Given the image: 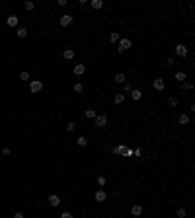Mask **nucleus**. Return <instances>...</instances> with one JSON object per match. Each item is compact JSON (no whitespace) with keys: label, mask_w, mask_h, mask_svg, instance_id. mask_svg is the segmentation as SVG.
<instances>
[{"label":"nucleus","mask_w":195,"mask_h":218,"mask_svg":"<svg viewBox=\"0 0 195 218\" xmlns=\"http://www.w3.org/2000/svg\"><path fill=\"white\" fill-rule=\"evenodd\" d=\"M84 72H86V66H84V64H80V62L74 64V74H76V76H82Z\"/></svg>","instance_id":"nucleus-8"},{"label":"nucleus","mask_w":195,"mask_h":218,"mask_svg":"<svg viewBox=\"0 0 195 218\" xmlns=\"http://www.w3.org/2000/svg\"><path fill=\"white\" fill-rule=\"evenodd\" d=\"M63 57H65V58H68V60H70V58H74V51H72V49H66V51L63 53Z\"/></svg>","instance_id":"nucleus-19"},{"label":"nucleus","mask_w":195,"mask_h":218,"mask_svg":"<svg viewBox=\"0 0 195 218\" xmlns=\"http://www.w3.org/2000/svg\"><path fill=\"white\" fill-rule=\"evenodd\" d=\"M125 158H131V156H133V150H131V148H127V150H125Z\"/></svg>","instance_id":"nucleus-31"},{"label":"nucleus","mask_w":195,"mask_h":218,"mask_svg":"<svg viewBox=\"0 0 195 218\" xmlns=\"http://www.w3.org/2000/svg\"><path fill=\"white\" fill-rule=\"evenodd\" d=\"M185 216H187L185 208H178V218H185Z\"/></svg>","instance_id":"nucleus-25"},{"label":"nucleus","mask_w":195,"mask_h":218,"mask_svg":"<svg viewBox=\"0 0 195 218\" xmlns=\"http://www.w3.org/2000/svg\"><path fill=\"white\" fill-rule=\"evenodd\" d=\"M105 125H107V115L105 113L96 115V127H105Z\"/></svg>","instance_id":"nucleus-3"},{"label":"nucleus","mask_w":195,"mask_h":218,"mask_svg":"<svg viewBox=\"0 0 195 218\" xmlns=\"http://www.w3.org/2000/svg\"><path fill=\"white\" fill-rule=\"evenodd\" d=\"M125 150H127V146H123V144H121V146H115V148H113V154H115V156H123Z\"/></svg>","instance_id":"nucleus-11"},{"label":"nucleus","mask_w":195,"mask_h":218,"mask_svg":"<svg viewBox=\"0 0 195 218\" xmlns=\"http://www.w3.org/2000/svg\"><path fill=\"white\" fill-rule=\"evenodd\" d=\"M14 218H24V212H16V214H14Z\"/></svg>","instance_id":"nucleus-37"},{"label":"nucleus","mask_w":195,"mask_h":218,"mask_svg":"<svg viewBox=\"0 0 195 218\" xmlns=\"http://www.w3.org/2000/svg\"><path fill=\"white\" fill-rule=\"evenodd\" d=\"M131 214H133V216H141V214H143V206L141 205H133L131 206Z\"/></svg>","instance_id":"nucleus-9"},{"label":"nucleus","mask_w":195,"mask_h":218,"mask_svg":"<svg viewBox=\"0 0 195 218\" xmlns=\"http://www.w3.org/2000/svg\"><path fill=\"white\" fill-rule=\"evenodd\" d=\"M74 127H76L74 123H68V125H66V131H68V133H72V131H74Z\"/></svg>","instance_id":"nucleus-30"},{"label":"nucleus","mask_w":195,"mask_h":218,"mask_svg":"<svg viewBox=\"0 0 195 218\" xmlns=\"http://www.w3.org/2000/svg\"><path fill=\"white\" fill-rule=\"evenodd\" d=\"M82 90H84V86H82L80 82H76V84H74V92H76V94H80Z\"/></svg>","instance_id":"nucleus-24"},{"label":"nucleus","mask_w":195,"mask_h":218,"mask_svg":"<svg viewBox=\"0 0 195 218\" xmlns=\"http://www.w3.org/2000/svg\"><path fill=\"white\" fill-rule=\"evenodd\" d=\"M84 115H86V119H96V109H86L84 111Z\"/></svg>","instance_id":"nucleus-15"},{"label":"nucleus","mask_w":195,"mask_h":218,"mask_svg":"<svg viewBox=\"0 0 195 218\" xmlns=\"http://www.w3.org/2000/svg\"><path fill=\"white\" fill-rule=\"evenodd\" d=\"M98 185H105V177H104V175H100V177H98Z\"/></svg>","instance_id":"nucleus-29"},{"label":"nucleus","mask_w":195,"mask_h":218,"mask_svg":"<svg viewBox=\"0 0 195 218\" xmlns=\"http://www.w3.org/2000/svg\"><path fill=\"white\" fill-rule=\"evenodd\" d=\"M24 6H26V10L29 12V10H33V8H35V2H26Z\"/></svg>","instance_id":"nucleus-27"},{"label":"nucleus","mask_w":195,"mask_h":218,"mask_svg":"<svg viewBox=\"0 0 195 218\" xmlns=\"http://www.w3.org/2000/svg\"><path fill=\"white\" fill-rule=\"evenodd\" d=\"M72 19H74V18H72L70 14H65V16H61V18H58V24H61L63 27H68L72 24Z\"/></svg>","instance_id":"nucleus-2"},{"label":"nucleus","mask_w":195,"mask_h":218,"mask_svg":"<svg viewBox=\"0 0 195 218\" xmlns=\"http://www.w3.org/2000/svg\"><path fill=\"white\" fill-rule=\"evenodd\" d=\"M131 97H133L135 101H139V99L143 97V92H141V90H133V92H131Z\"/></svg>","instance_id":"nucleus-16"},{"label":"nucleus","mask_w":195,"mask_h":218,"mask_svg":"<svg viewBox=\"0 0 195 218\" xmlns=\"http://www.w3.org/2000/svg\"><path fill=\"white\" fill-rule=\"evenodd\" d=\"M61 218H74V216H72L70 212H63V214H61Z\"/></svg>","instance_id":"nucleus-32"},{"label":"nucleus","mask_w":195,"mask_h":218,"mask_svg":"<svg viewBox=\"0 0 195 218\" xmlns=\"http://www.w3.org/2000/svg\"><path fill=\"white\" fill-rule=\"evenodd\" d=\"M172 64H174V60H172V58H166V62H164V66H172Z\"/></svg>","instance_id":"nucleus-34"},{"label":"nucleus","mask_w":195,"mask_h":218,"mask_svg":"<svg viewBox=\"0 0 195 218\" xmlns=\"http://www.w3.org/2000/svg\"><path fill=\"white\" fill-rule=\"evenodd\" d=\"M76 142H78V146H86V144H88V138H86V136H78Z\"/></svg>","instance_id":"nucleus-20"},{"label":"nucleus","mask_w":195,"mask_h":218,"mask_svg":"<svg viewBox=\"0 0 195 218\" xmlns=\"http://www.w3.org/2000/svg\"><path fill=\"white\" fill-rule=\"evenodd\" d=\"M117 84H125V80H127V76H125L123 72H119V74H115V78H113Z\"/></svg>","instance_id":"nucleus-14"},{"label":"nucleus","mask_w":195,"mask_h":218,"mask_svg":"<svg viewBox=\"0 0 195 218\" xmlns=\"http://www.w3.org/2000/svg\"><path fill=\"white\" fill-rule=\"evenodd\" d=\"M6 24H8L10 27H16V26H18V18H16V16H8Z\"/></svg>","instance_id":"nucleus-13"},{"label":"nucleus","mask_w":195,"mask_h":218,"mask_svg":"<svg viewBox=\"0 0 195 218\" xmlns=\"http://www.w3.org/2000/svg\"><path fill=\"white\" fill-rule=\"evenodd\" d=\"M152 86H154V90L162 92V90H164V86H166V84H164V80H162V78H154V82H152Z\"/></svg>","instance_id":"nucleus-6"},{"label":"nucleus","mask_w":195,"mask_h":218,"mask_svg":"<svg viewBox=\"0 0 195 218\" xmlns=\"http://www.w3.org/2000/svg\"><path fill=\"white\" fill-rule=\"evenodd\" d=\"M20 80H22V82H27V80H29V74H27V72H22V74H20Z\"/></svg>","instance_id":"nucleus-26"},{"label":"nucleus","mask_w":195,"mask_h":218,"mask_svg":"<svg viewBox=\"0 0 195 218\" xmlns=\"http://www.w3.org/2000/svg\"><path fill=\"white\" fill-rule=\"evenodd\" d=\"M178 121H180V125H187V123H189V117H187V115H182Z\"/></svg>","instance_id":"nucleus-23"},{"label":"nucleus","mask_w":195,"mask_h":218,"mask_svg":"<svg viewBox=\"0 0 195 218\" xmlns=\"http://www.w3.org/2000/svg\"><path fill=\"white\" fill-rule=\"evenodd\" d=\"M131 47H133V43H131V39L123 37V39H119V47H117V51H119V53H123V51H129Z\"/></svg>","instance_id":"nucleus-1"},{"label":"nucleus","mask_w":195,"mask_h":218,"mask_svg":"<svg viewBox=\"0 0 195 218\" xmlns=\"http://www.w3.org/2000/svg\"><path fill=\"white\" fill-rule=\"evenodd\" d=\"M123 88H125V92H133V86H131V84H125Z\"/></svg>","instance_id":"nucleus-35"},{"label":"nucleus","mask_w":195,"mask_h":218,"mask_svg":"<svg viewBox=\"0 0 195 218\" xmlns=\"http://www.w3.org/2000/svg\"><path fill=\"white\" fill-rule=\"evenodd\" d=\"M113 103H115V105H121V103H125V96H123V94H115V97H113Z\"/></svg>","instance_id":"nucleus-12"},{"label":"nucleus","mask_w":195,"mask_h":218,"mask_svg":"<svg viewBox=\"0 0 195 218\" xmlns=\"http://www.w3.org/2000/svg\"><path fill=\"white\" fill-rule=\"evenodd\" d=\"M176 55H178V57H185V55H187V47L182 45V43L176 45Z\"/></svg>","instance_id":"nucleus-5"},{"label":"nucleus","mask_w":195,"mask_h":218,"mask_svg":"<svg viewBox=\"0 0 195 218\" xmlns=\"http://www.w3.org/2000/svg\"><path fill=\"white\" fill-rule=\"evenodd\" d=\"M41 88H43V84L37 82V80H33V82H29V90L33 92V94H37V92H41Z\"/></svg>","instance_id":"nucleus-4"},{"label":"nucleus","mask_w":195,"mask_h":218,"mask_svg":"<svg viewBox=\"0 0 195 218\" xmlns=\"http://www.w3.org/2000/svg\"><path fill=\"white\" fill-rule=\"evenodd\" d=\"M185 78H187V74L185 72H176V80L182 84V82H185Z\"/></svg>","instance_id":"nucleus-18"},{"label":"nucleus","mask_w":195,"mask_h":218,"mask_svg":"<svg viewBox=\"0 0 195 218\" xmlns=\"http://www.w3.org/2000/svg\"><path fill=\"white\" fill-rule=\"evenodd\" d=\"M26 35H27V29H26V27H18V37L24 39Z\"/></svg>","instance_id":"nucleus-21"},{"label":"nucleus","mask_w":195,"mask_h":218,"mask_svg":"<svg viewBox=\"0 0 195 218\" xmlns=\"http://www.w3.org/2000/svg\"><path fill=\"white\" fill-rule=\"evenodd\" d=\"M90 4H92V8H94V10H100V8H104V2H102V0H92Z\"/></svg>","instance_id":"nucleus-17"},{"label":"nucleus","mask_w":195,"mask_h":218,"mask_svg":"<svg viewBox=\"0 0 195 218\" xmlns=\"http://www.w3.org/2000/svg\"><path fill=\"white\" fill-rule=\"evenodd\" d=\"M168 103H170V105H176L178 101H176V97H170V99H168Z\"/></svg>","instance_id":"nucleus-36"},{"label":"nucleus","mask_w":195,"mask_h":218,"mask_svg":"<svg viewBox=\"0 0 195 218\" xmlns=\"http://www.w3.org/2000/svg\"><path fill=\"white\" fill-rule=\"evenodd\" d=\"M133 156H136V158H139V156H141V148H135V150H133Z\"/></svg>","instance_id":"nucleus-33"},{"label":"nucleus","mask_w":195,"mask_h":218,"mask_svg":"<svg viewBox=\"0 0 195 218\" xmlns=\"http://www.w3.org/2000/svg\"><path fill=\"white\" fill-rule=\"evenodd\" d=\"M109 41H111V43H117V41H119V33L113 31V33L109 35Z\"/></svg>","instance_id":"nucleus-22"},{"label":"nucleus","mask_w":195,"mask_h":218,"mask_svg":"<svg viewBox=\"0 0 195 218\" xmlns=\"http://www.w3.org/2000/svg\"><path fill=\"white\" fill-rule=\"evenodd\" d=\"M49 205L51 206H58L61 205V197H58V195H51V197H49Z\"/></svg>","instance_id":"nucleus-10"},{"label":"nucleus","mask_w":195,"mask_h":218,"mask_svg":"<svg viewBox=\"0 0 195 218\" xmlns=\"http://www.w3.org/2000/svg\"><path fill=\"white\" fill-rule=\"evenodd\" d=\"M193 86H191V82H182V90H191Z\"/></svg>","instance_id":"nucleus-28"},{"label":"nucleus","mask_w":195,"mask_h":218,"mask_svg":"<svg viewBox=\"0 0 195 218\" xmlns=\"http://www.w3.org/2000/svg\"><path fill=\"white\" fill-rule=\"evenodd\" d=\"M94 197H96V201H98V203H104V201L107 199V195H105V191H104V189L96 191V195H94Z\"/></svg>","instance_id":"nucleus-7"}]
</instances>
